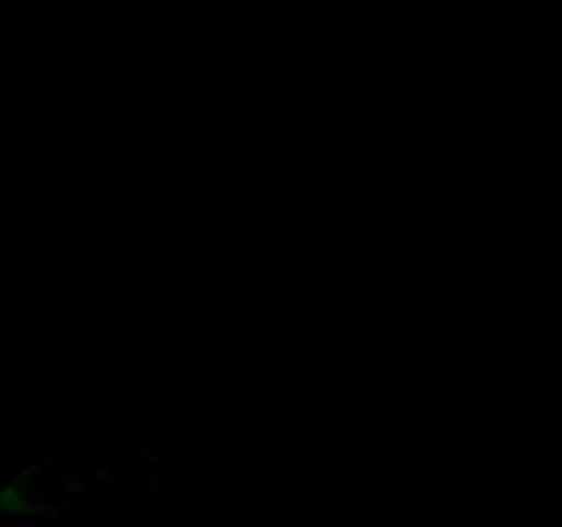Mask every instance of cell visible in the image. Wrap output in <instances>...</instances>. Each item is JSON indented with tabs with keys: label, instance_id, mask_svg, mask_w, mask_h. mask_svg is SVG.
<instances>
[{
	"label": "cell",
	"instance_id": "6da1fadb",
	"mask_svg": "<svg viewBox=\"0 0 562 527\" xmlns=\"http://www.w3.org/2000/svg\"><path fill=\"white\" fill-rule=\"evenodd\" d=\"M143 459H148V464H159V450L154 448H140Z\"/></svg>",
	"mask_w": 562,
	"mask_h": 527
},
{
	"label": "cell",
	"instance_id": "7a4b0ae2",
	"mask_svg": "<svg viewBox=\"0 0 562 527\" xmlns=\"http://www.w3.org/2000/svg\"><path fill=\"white\" fill-rule=\"evenodd\" d=\"M91 472H93V475H97L99 478V481H108V478H110V470H108V464H102V467H97V464H91Z\"/></svg>",
	"mask_w": 562,
	"mask_h": 527
},
{
	"label": "cell",
	"instance_id": "3957f363",
	"mask_svg": "<svg viewBox=\"0 0 562 527\" xmlns=\"http://www.w3.org/2000/svg\"><path fill=\"white\" fill-rule=\"evenodd\" d=\"M64 489H69V492H82V483L75 481V478H66Z\"/></svg>",
	"mask_w": 562,
	"mask_h": 527
}]
</instances>
